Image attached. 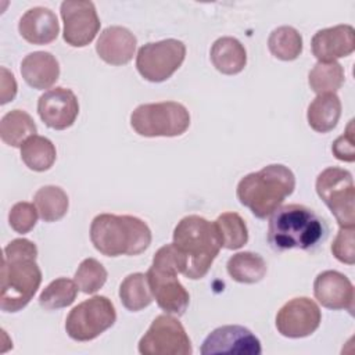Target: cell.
<instances>
[{
    "label": "cell",
    "instance_id": "5",
    "mask_svg": "<svg viewBox=\"0 0 355 355\" xmlns=\"http://www.w3.org/2000/svg\"><path fill=\"white\" fill-rule=\"evenodd\" d=\"M90 240L105 257H132L150 247L151 230L144 220L132 215L100 214L92 220Z\"/></svg>",
    "mask_w": 355,
    "mask_h": 355
},
{
    "label": "cell",
    "instance_id": "27",
    "mask_svg": "<svg viewBox=\"0 0 355 355\" xmlns=\"http://www.w3.org/2000/svg\"><path fill=\"white\" fill-rule=\"evenodd\" d=\"M33 204L44 222H55L68 212L67 193L58 186H43L33 196Z\"/></svg>",
    "mask_w": 355,
    "mask_h": 355
},
{
    "label": "cell",
    "instance_id": "11",
    "mask_svg": "<svg viewBox=\"0 0 355 355\" xmlns=\"http://www.w3.org/2000/svg\"><path fill=\"white\" fill-rule=\"evenodd\" d=\"M141 355H190L191 341L183 324L171 313L157 316L139 341Z\"/></svg>",
    "mask_w": 355,
    "mask_h": 355
},
{
    "label": "cell",
    "instance_id": "28",
    "mask_svg": "<svg viewBox=\"0 0 355 355\" xmlns=\"http://www.w3.org/2000/svg\"><path fill=\"white\" fill-rule=\"evenodd\" d=\"M268 47L272 55L277 60L293 61L302 53V36L295 28L283 25L270 32Z\"/></svg>",
    "mask_w": 355,
    "mask_h": 355
},
{
    "label": "cell",
    "instance_id": "2",
    "mask_svg": "<svg viewBox=\"0 0 355 355\" xmlns=\"http://www.w3.org/2000/svg\"><path fill=\"white\" fill-rule=\"evenodd\" d=\"M172 244L179 273L191 280L202 279L208 273L222 248L215 222L198 215H187L178 222Z\"/></svg>",
    "mask_w": 355,
    "mask_h": 355
},
{
    "label": "cell",
    "instance_id": "32",
    "mask_svg": "<svg viewBox=\"0 0 355 355\" xmlns=\"http://www.w3.org/2000/svg\"><path fill=\"white\" fill-rule=\"evenodd\" d=\"M107 276L105 268L97 259L86 258L79 263L73 280L82 293L94 294L105 284Z\"/></svg>",
    "mask_w": 355,
    "mask_h": 355
},
{
    "label": "cell",
    "instance_id": "26",
    "mask_svg": "<svg viewBox=\"0 0 355 355\" xmlns=\"http://www.w3.org/2000/svg\"><path fill=\"white\" fill-rule=\"evenodd\" d=\"M119 298L122 305L130 312H139L147 308L154 300L147 275L140 272L128 275L119 286Z\"/></svg>",
    "mask_w": 355,
    "mask_h": 355
},
{
    "label": "cell",
    "instance_id": "19",
    "mask_svg": "<svg viewBox=\"0 0 355 355\" xmlns=\"http://www.w3.org/2000/svg\"><path fill=\"white\" fill-rule=\"evenodd\" d=\"M18 32L28 43L49 44L57 39L60 24L50 8L33 7L21 17Z\"/></svg>",
    "mask_w": 355,
    "mask_h": 355
},
{
    "label": "cell",
    "instance_id": "15",
    "mask_svg": "<svg viewBox=\"0 0 355 355\" xmlns=\"http://www.w3.org/2000/svg\"><path fill=\"white\" fill-rule=\"evenodd\" d=\"M37 114L46 126L54 130H64L73 125L79 114V103L71 89L58 86L39 97Z\"/></svg>",
    "mask_w": 355,
    "mask_h": 355
},
{
    "label": "cell",
    "instance_id": "24",
    "mask_svg": "<svg viewBox=\"0 0 355 355\" xmlns=\"http://www.w3.org/2000/svg\"><path fill=\"white\" fill-rule=\"evenodd\" d=\"M36 130L33 118L22 110H12L0 121V137L11 147H22L31 136L36 135Z\"/></svg>",
    "mask_w": 355,
    "mask_h": 355
},
{
    "label": "cell",
    "instance_id": "1",
    "mask_svg": "<svg viewBox=\"0 0 355 355\" xmlns=\"http://www.w3.org/2000/svg\"><path fill=\"white\" fill-rule=\"evenodd\" d=\"M37 248L26 239H15L3 250L0 279V309L18 312L33 298L42 283V270L36 263Z\"/></svg>",
    "mask_w": 355,
    "mask_h": 355
},
{
    "label": "cell",
    "instance_id": "36",
    "mask_svg": "<svg viewBox=\"0 0 355 355\" xmlns=\"http://www.w3.org/2000/svg\"><path fill=\"white\" fill-rule=\"evenodd\" d=\"M17 94V82L14 75L7 71V68L1 67V104L11 101Z\"/></svg>",
    "mask_w": 355,
    "mask_h": 355
},
{
    "label": "cell",
    "instance_id": "31",
    "mask_svg": "<svg viewBox=\"0 0 355 355\" xmlns=\"http://www.w3.org/2000/svg\"><path fill=\"white\" fill-rule=\"evenodd\" d=\"M79 287L75 280L67 277H58L53 280L39 295V305L46 311H54L69 306L76 295Z\"/></svg>",
    "mask_w": 355,
    "mask_h": 355
},
{
    "label": "cell",
    "instance_id": "12",
    "mask_svg": "<svg viewBox=\"0 0 355 355\" xmlns=\"http://www.w3.org/2000/svg\"><path fill=\"white\" fill-rule=\"evenodd\" d=\"M64 22L62 37L72 47H85L93 42L100 31V18L93 1L65 0L61 3Z\"/></svg>",
    "mask_w": 355,
    "mask_h": 355
},
{
    "label": "cell",
    "instance_id": "18",
    "mask_svg": "<svg viewBox=\"0 0 355 355\" xmlns=\"http://www.w3.org/2000/svg\"><path fill=\"white\" fill-rule=\"evenodd\" d=\"M136 36L123 26L112 25L105 28L96 43V51L98 57L110 65H125L128 64L136 50Z\"/></svg>",
    "mask_w": 355,
    "mask_h": 355
},
{
    "label": "cell",
    "instance_id": "10",
    "mask_svg": "<svg viewBox=\"0 0 355 355\" xmlns=\"http://www.w3.org/2000/svg\"><path fill=\"white\" fill-rule=\"evenodd\" d=\"M184 58V43L178 39H165L141 46L136 55V68L146 80L159 83L169 79Z\"/></svg>",
    "mask_w": 355,
    "mask_h": 355
},
{
    "label": "cell",
    "instance_id": "13",
    "mask_svg": "<svg viewBox=\"0 0 355 355\" xmlns=\"http://www.w3.org/2000/svg\"><path fill=\"white\" fill-rule=\"evenodd\" d=\"M318 304L308 297H295L286 302L276 315V329L287 338L308 337L320 326Z\"/></svg>",
    "mask_w": 355,
    "mask_h": 355
},
{
    "label": "cell",
    "instance_id": "20",
    "mask_svg": "<svg viewBox=\"0 0 355 355\" xmlns=\"http://www.w3.org/2000/svg\"><path fill=\"white\" fill-rule=\"evenodd\" d=\"M21 75L31 87L44 90L58 80L60 64L49 51H33L22 60Z\"/></svg>",
    "mask_w": 355,
    "mask_h": 355
},
{
    "label": "cell",
    "instance_id": "6",
    "mask_svg": "<svg viewBox=\"0 0 355 355\" xmlns=\"http://www.w3.org/2000/svg\"><path fill=\"white\" fill-rule=\"evenodd\" d=\"M179 265L173 244L162 245L153 257L147 280L157 305L166 313L183 315L189 306V291L178 279Z\"/></svg>",
    "mask_w": 355,
    "mask_h": 355
},
{
    "label": "cell",
    "instance_id": "33",
    "mask_svg": "<svg viewBox=\"0 0 355 355\" xmlns=\"http://www.w3.org/2000/svg\"><path fill=\"white\" fill-rule=\"evenodd\" d=\"M37 209L33 204L19 201L14 204L8 214V223L12 230L19 234L29 233L37 222Z\"/></svg>",
    "mask_w": 355,
    "mask_h": 355
},
{
    "label": "cell",
    "instance_id": "30",
    "mask_svg": "<svg viewBox=\"0 0 355 355\" xmlns=\"http://www.w3.org/2000/svg\"><path fill=\"white\" fill-rule=\"evenodd\" d=\"M222 247L226 250H239L248 241V229L244 219L236 212H223L216 220Z\"/></svg>",
    "mask_w": 355,
    "mask_h": 355
},
{
    "label": "cell",
    "instance_id": "7",
    "mask_svg": "<svg viewBox=\"0 0 355 355\" xmlns=\"http://www.w3.org/2000/svg\"><path fill=\"white\" fill-rule=\"evenodd\" d=\"M130 126L143 137H176L189 129L190 114L178 101L140 104L130 114Z\"/></svg>",
    "mask_w": 355,
    "mask_h": 355
},
{
    "label": "cell",
    "instance_id": "22",
    "mask_svg": "<svg viewBox=\"0 0 355 355\" xmlns=\"http://www.w3.org/2000/svg\"><path fill=\"white\" fill-rule=\"evenodd\" d=\"M341 116V101L336 93L318 94L308 105V125L318 133L333 130Z\"/></svg>",
    "mask_w": 355,
    "mask_h": 355
},
{
    "label": "cell",
    "instance_id": "17",
    "mask_svg": "<svg viewBox=\"0 0 355 355\" xmlns=\"http://www.w3.org/2000/svg\"><path fill=\"white\" fill-rule=\"evenodd\" d=\"M312 54L319 62H331L347 57L355 50V31L351 25L341 24L318 31L311 40Z\"/></svg>",
    "mask_w": 355,
    "mask_h": 355
},
{
    "label": "cell",
    "instance_id": "21",
    "mask_svg": "<svg viewBox=\"0 0 355 355\" xmlns=\"http://www.w3.org/2000/svg\"><path fill=\"white\" fill-rule=\"evenodd\" d=\"M211 62L223 75L240 73L247 64V51L240 40L223 36L214 42L209 51Z\"/></svg>",
    "mask_w": 355,
    "mask_h": 355
},
{
    "label": "cell",
    "instance_id": "25",
    "mask_svg": "<svg viewBox=\"0 0 355 355\" xmlns=\"http://www.w3.org/2000/svg\"><path fill=\"white\" fill-rule=\"evenodd\" d=\"M57 151L51 140L44 136L33 135L21 147V159L35 172L49 171L55 162Z\"/></svg>",
    "mask_w": 355,
    "mask_h": 355
},
{
    "label": "cell",
    "instance_id": "8",
    "mask_svg": "<svg viewBox=\"0 0 355 355\" xmlns=\"http://www.w3.org/2000/svg\"><path fill=\"white\" fill-rule=\"evenodd\" d=\"M315 189L341 227L355 226V184L349 171L338 166L323 169Z\"/></svg>",
    "mask_w": 355,
    "mask_h": 355
},
{
    "label": "cell",
    "instance_id": "3",
    "mask_svg": "<svg viewBox=\"0 0 355 355\" xmlns=\"http://www.w3.org/2000/svg\"><path fill=\"white\" fill-rule=\"evenodd\" d=\"M329 233L327 223L313 209L301 204L279 207L269 219L268 243L276 251H312Z\"/></svg>",
    "mask_w": 355,
    "mask_h": 355
},
{
    "label": "cell",
    "instance_id": "29",
    "mask_svg": "<svg viewBox=\"0 0 355 355\" xmlns=\"http://www.w3.org/2000/svg\"><path fill=\"white\" fill-rule=\"evenodd\" d=\"M345 73L341 64L337 61L331 62H316L308 73V83L312 92L318 94L336 93L344 85Z\"/></svg>",
    "mask_w": 355,
    "mask_h": 355
},
{
    "label": "cell",
    "instance_id": "34",
    "mask_svg": "<svg viewBox=\"0 0 355 355\" xmlns=\"http://www.w3.org/2000/svg\"><path fill=\"white\" fill-rule=\"evenodd\" d=\"M355 229L354 226L341 227L331 244L333 255L343 263L354 265L355 262Z\"/></svg>",
    "mask_w": 355,
    "mask_h": 355
},
{
    "label": "cell",
    "instance_id": "16",
    "mask_svg": "<svg viewBox=\"0 0 355 355\" xmlns=\"http://www.w3.org/2000/svg\"><path fill=\"white\" fill-rule=\"evenodd\" d=\"M313 295L318 302L333 311H354L355 290L351 280L337 272V270H324L319 273L313 282Z\"/></svg>",
    "mask_w": 355,
    "mask_h": 355
},
{
    "label": "cell",
    "instance_id": "4",
    "mask_svg": "<svg viewBox=\"0 0 355 355\" xmlns=\"http://www.w3.org/2000/svg\"><path fill=\"white\" fill-rule=\"evenodd\" d=\"M294 189L295 176L293 171L283 164H270L241 178L236 196L240 204L247 207L255 218L265 219L293 194Z\"/></svg>",
    "mask_w": 355,
    "mask_h": 355
},
{
    "label": "cell",
    "instance_id": "9",
    "mask_svg": "<svg viewBox=\"0 0 355 355\" xmlns=\"http://www.w3.org/2000/svg\"><path fill=\"white\" fill-rule=\"evenodd\" d=\"M116 311L111 300L94 295L78 304L65 320L67 334L75 341H92L114 326Z\"/></svg>",
    "mask_w": 355,
    "mask_h": 355
},
{
    "label": "cell",
    "instance_id": "23",
    "mask_svg": "<svg viewBox=\"0 0 355 355\" xmlns=\"http://www.w3.org/2000/svg\"><path fill=\"white\" fill-rule=\"evenodd\" d=\"M226 269L229 276L237 282L244 284H254L261 282L268 270L265 259L255 252L243 251L232 255L227 259Z\"/></svg>",
    "mask_w": 355,
    "mask_h": 355
},
{
    "label": "cell",
    "instance_id": "35",
    "mask_svg": "<svg viewBox=\"0 0 355 355\" xmlns=\"http://www.w3.org/2000/svg\"><path fill=\"white\" fill-rule=\"evenodd\" d=\"M333 155L345 162L355 161V137H354V119L349 121L344 135L337 137L331 146Z\"/></svg>",
    "mask_w": 355,
    "mask_h": 355
},
{
    "label": "cell",
    "instance_id": "14",
    "mask_svg": "<svg viewBox=\"0 0 355 355\" xmlns=\"http://www.w3.org/2000/svg\"><path fill=\"white\" fill-rule=\"evenodd\" d=\"M202 355L233 354V355H259L261 341L244 326L227 324L212 330L201 345Z\"/></svg>",
    "mask_w": 355,
    "mask_h": 355
}]
</instances>
